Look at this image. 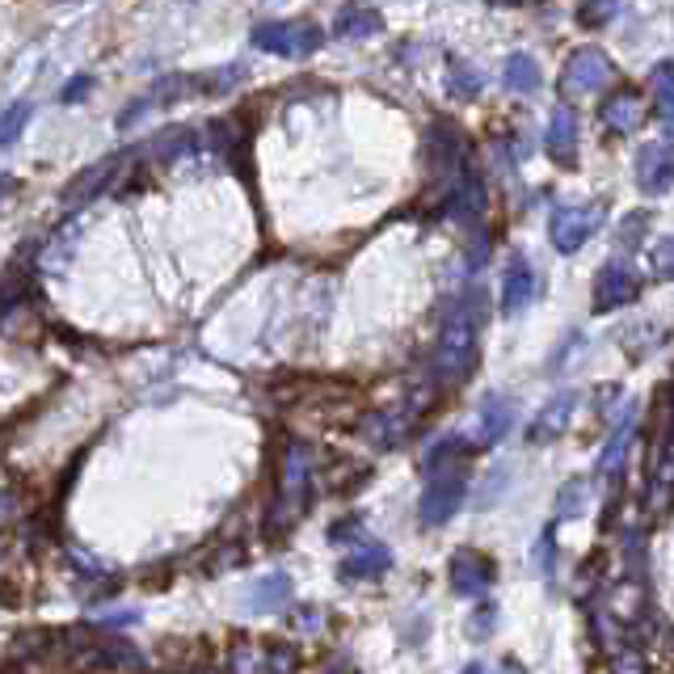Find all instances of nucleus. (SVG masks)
<instances>
[{
  "label": "nucleus",
  "mask_w": 674,
  "mask_h": 674,
  "mask_svg": "<svg viewBox=\"0 0 674 674\" xmlns=\"http://www.w3.org/2000/svg\"><path fill=\"white\" fill-rule=\"evenodd\" d=\"M477 363V317L468 308H459L447 317L438 333V351H434V372L443 384H459Z\"/></svg>",
  "instance_id": "obj_1"
},
{
  "label": "nucleus",
  "mask_w": 674,
  "mask_h": 674,
  "mask_svg": "<svg viewBox=\"0 0 674 674\" xmlns=\"http://www.w3.org/2000/svg\"><path fill=\"white\" fill-rule=\"evenodd\" d=\"M464 493H468L464 456L431 464V481H426V493H422V527H443L459 511Z\"/></svg>",
  "instance_id": "obj_2"
},
{
  "label": "nucleus",
  "mask_w": 674,
  "mask_h": 674,
  "mask_svg": "<svg viewBox=\"0 0 674 674\" xmlns=\"http://www.w3.org/2000/svg\"><path fill=\"white\" fill-rule=\"evenodd\" d=\"M616 77V64L598 47H578L566 59V72H561V93L566 98H591L603 84Z\"/></svg>",
  "instance_id": "obj_3"
},
{
  "label": "nucleus",
  "mask_w": 674,
  "mask_h": 674,
  "mask_svg": "<svg viewBox=\"0 0 674 674\" xmlns=\"http://www.w3.org/2000/svg\"><path fill=\"white\" fill-rule=\"evenodd\" d=\"M603 207L598 203H569V207H557L552 219H548V237L561 253H578L582 244L594 237V228L603 224Z\"/></svg>",
  "instance_id": "obj_4"
},
{
  "label": "nucleus",
  "mask_w": 674,
  "mask_h": 674,
  "mask_svg": "<svg viewBox=\"0 0 674 674\" xmlns=\"http://www.w3.org/2000/svg\"><path fill=\"white\" fill-rule=\"evenodd\" d=\"M253 43L270 55H287V59H304L324 43V34L308 22H262L253 26Z\"/></svg>",
  "instance_id": "obj_5"
},
{
  "label": "nucleus",
  "mask_w": 674,
  "mask_h": 674,
  "mask_svg": "<svg viewBox=\"0 0 674 674\" xmlns=\"http://www.w3.org/2000/svg\"><path fill=\"white\" fill-rule=\"evenodd\" d=\"M637 296H641V278L624 266V262H607V266L598 270V278H594V308L598 312L624 308V304H632Z\"/></svg>",
  "instance_id": "obj_6"
},
{
  "label": "nucleus",
  "mask_w": 674,
  "mask_h": 674,
  "mask_svg": "<svg viewBox=\"0 0 674 674\" xmlns=\"http://www.w3.org/2000/svg\"><path fill=\"white\" fill-rule=\"evenodd\" d=\"M674 182V139L662 144H646L637 152V186L641 194H662Z\"/></svg>",
  "instance_id": "obj_7"
},
{
  "label": "nucleus",
  "mask_w": 674,
  "mask_h": 674,
  "mask_svg": "<svg viewBox=\"0 0 674 674\" xmlns=\"http://www.w3.org/2000/svg\"><path fill=\"white\" fill-rule=\"evenodd\" d=\"M544 148L557 164H573L578 157V114L569 106H557L548 118V135H544Z\"/></svg>",
  "instance_id": "obj_8"
},
{
  "label": "nucleus",
  "mask_w": 674,
  "mask_h": 674,
  "mask_svg": "<svg viewBox=\"0 0 674 674\" xmlns=\"http://www.w3.org/2000/svg\"><path fill=\"white\" fill-rule=\"evenodd\" d=\"M573 409H578V392H561V397H552V401L539 409V418L532 422V443H557L566 426L573 422Z\"/></svg>",
  "instance_id": "obj_9"
},
{
  "label": "nucleus",
  "mask_w": 674,
  "mask_h": 674,
  "mask_svg": "<svg viewBox=\"0 0 674 674\" xmlns=\"http://www.w3.org/2000/svg\"><path fill=\"white\" fill-rule=\"evenodd\" d=\"M489 582H493V561H485L481 552H459L456 561H452V586H456L464 598L485 594Z\"/></svg>",
  "instance_id": "obj_10"
},
{
  "label": "nucleus",
  "mask_w": 674,
  "mask_h": 674,
  "mask_svg": "<svg viewBox=\"0 0 674 674\" xmlns=\"http://www.w3.org/2000/svg\"><path fill=\"white\" fill-rule=\"evenodd\" d=\"M598 118H603V127L612 135H632L641 127V118H646V106H641V93H616V98H607L603 110H598Z\"/></svg>",
  "instance_id": "obj_11"
},
{
  "label": "nucleus",
  "mask_w": 674,
  "mask_h": 674,
  "mask_svg": "<svg viewBox=\"0 0 674 674\" xmlns=\"http://www.w3.org/2000/svg\"><path fill=\"white\" fill-rule=\"evenodd\" d=\"M536 292H539L536 270L527 266L523 258H514L511 270H506V278H502V308L514 317V312H523V308L536 299Z\"/></svg>",
  "instance_id": "obj_12"
},
{
  "label": "nucleus",
  "mask_w": 674,
  "mask_h": 674,
  "mask_svg": "<svg viewBox=\"0 0 674 674\" xmlns=\"http://www.w3.org/2000/svg\"><path fill=\"white\" fill-rule=\"evenodd\" d=\"M511 422H514V404L506 401V397H485L481 413H477V443H481V447L502 443L506 431H511Z\"/></svg>",
  "instance_id": "obj_13"
},
{
  "label": "nucleus",
  "mask_w": 674,
  "mask_h": 674,
  "mask_svg": "<svg viewBox=\"0 0 674 674\" xmlns=\"http://www.w3.org/2000/svg\"><path fill=\"white\" fill-rule=\"evenodd\" d=\"M118 164H123V161H118V157H110V161L93 164L89 173H81V178H77L72 186L64 190V203H68V207H81V203H93V198H98V194H102V190L110 186V178L118 173Z\"/></svg>",
  "instance_id": "obj_14"
},
{
  "label": "nucleus",
  "mask_w": 674,
  "mask_h": 674,
  "mask_svg": "<svg viewBox=\"0 0 674 674\" xmlns=\"http://www.w3.org/2000/svg\"><path fill=\"white\" fill-rule=\"evenodd\" d=\"M388 566H392V552L384 544H358V552L342 566V573L346 578H379V573H388Z\"/></svg>",
  "instance_id": "obj_15"
},
{
  "label": "nucleus",
  "mask_w": 674,
  "mask_h": 674,
  "mask_svg": "<svg viewBox=\"0 0 674 674\" xmlns=\"http://www.w3.org/2000/svg\"><path fill=\"white\" fill-rule=\"evenodd\" d=\"M653 110H658V123L674 139V64H658L653 72Z\"/></svg>",
  "instance_id": "obj_16"
},
{
  "label": "nucleus",
  "mask_w": 674,
  "mask_h": 674,
  "mask_svg": "<svg viewBox=\"0 0 674 674\" xmlns=\"http://www.w3.org/2000/svg\"><path fill=\"white\" fill-rule=\"evenodd\" d=\"M502 81H506V89L511 93H532V89H539V68L532 55L514 52L511 59H506V72H502Z\"/></svg>",
  "instance_id": "obj_17"
},
{
  "label": "nucleus",
  "mask_w": 674,
  "mask_h": 674,
  "mask_svg": "<svg viewBox=\"0 0 674 674\" xmlns=\"http://www.w3.org/2000/svg\"><path fill=\"white\" fill-rule=\"evenodd\" d=\"M485 212V186H481V178H464V186L452 194V216L459 219H472V216H481Z\"/></svg>",
  "instance_id": "obj_18"
},
{
  "label": "nucleus",
  "mask_w": 674,
  "mask_h": 674,
  "mask_svg": "<svg viewBox=\"0 0 674 674\" xmlns=\"http://www.w3.org/2000/svg\"><path fill=\"white\" fill-rule=\"evenodd\" d=\"M379 26H384V22H379V13H372V9H346L333 30H338L342 38H367V34H376Z\"/></svg>",
  "instance_id": "obj_19"
},
{
  "label": "nucleus",
  "mask_w": 674,
  "mask_h": 674,
  "mask_svg": "<svg viewBox=\"0 0 674 674\" xmlns=\"http://www.w3.org/2000/svg\"><path fill=\"white\" fill-rule=\"evenodd\" d=\"M616 13H620V0H578V22L586 30L616 22Z\"/></svg>",
  "instance_id": "obj_20"
},
{
  "label": "nucleus",
  "mask_w": 674,
  "mask_h": 674,
  "mask_svg": "<svg viewBox=\"0 0 674 674\" xmlns=\"http://www.w3.org/2000/svg\"><path fill=\"white\" fill-rule=\"evenodd\" d=\"M26 118H30V106H26V102H18V106H9L4 114H0V148H4V144H13V139L22 135Z\"/></svg>",
  "instance_id": "obj_21"
},
{
  "label": "nucleus",
  "mask_w": 674,
  "mask_h": 674,
  "mask_svg": "<svg viewBox=\"0 0 674 674\" xmlns=\"http://www.w3.org/2000/svg\"><path fill=\"white\" fill-rule=\"evenodd\" d=\"M624 452H628V426L612 434V452L603 456V477H612V485L620 481V468H624Z\"/></svg>",
  "instance_id": "obj_22"
},
{
  "label": "nucleus",
  "mask_w": 674,
  "mask_h": 674,
  "mask_svg": "<svg viewBox=\"0 0 674 674\" xmlns=\"http://www.w3.org/2000/svg\"><path fill=\"white\" fill-rule=\"evenodd\" d=\"M292 594V586H287V578H266V582H258V591H253V598L266 607V603H278V598H287Z\"/></svg>",
  "instance_id": "obj_23"
},
{
  "label": "nucleus",
  "mask_w": 674,
  "mask_h": 674,
  "mask_svg": "<svg viewBox=\"0 0 674 674\" xmlns=\"http://www.w3.org/2000/svg\"><path fill=\"white\" fill-rule=\"evenodd\" d=\"M452 93H459V98L481 93V77H477V72H468V68H456V72H452Z\"/></svg>",
  "instance_id": "obj_24"
},
{
  "label": "nucleus",
  "mask_w": 674,
  "mask_h": 674,
  "mask_svg": "<svg viewBox=\"0 0 674 674\" xmlns=\"http://www.w3.org/2000/svg\"><path fill=\"white\" fill-rule=\"evenodd\" d=\"M646 224H649L646 212H632V216H624V224H620V244H637V241H641L637 232H646Z\"/></svg>",
  "instance_id": "obj_25"
},
{
  "label": "nucleus",
  "mask_w": 674,
  "mask_h": 674,
  "mask_svg": "<svg viewBox=\"0 0 674 674\" xmlns=\"http://www.w3.org/2000/svg\"><path fill=\"white\" fill-rule=\"evenodd\" d=\"M653 266H658V274H666V278L674 274V237H666V241L658 244V253H653Z\"/></svg>",
  "instance_id": "obj_26"
},
{
  "label": "nucleus",
  "mask_w": 674,
  "mask_h": 674,
  "mask_svg": "<svg viewBox=\"0 0 674 674\" xmlns=\"http://www.w3.org/2000/svg\"><path fill=\"white\" fill-rule=\"evenodd\" d=\"M84 89H89V77H77V81L68 84V89H64V102H77V98H81Z\"/></svg>",
  "instance_id": "obj_27"
},
{
  "label": "nucleus",
  "mask_w": 674,
  "mask_h": 674,
  "mask_svg": "<svg viewBox=\"0 0 674 674\" xmlns=\"http://www.w3.org/2000/svg\"><path fill=\"white\" fill-rule=\"evenodd\" d=\"M4 190H9V178H0V194H4Z\"/></svg>",
  "instance_id": "obj_28"
},
{
  "label": "nucleus",
  "mask_w": 674,
  "mask_h": 674,
  "mask_svg": "<svg viewBox=\"0 0 674 674\" xmlns=\"http://www.w3.org/2000/svg\"><path fill=\"white\" fill-rule=\"evenodd\" d=\"M493 4H518V0H493Z\"/></svg>",
  "instance_id": "obj_29"
}]
</instances>
